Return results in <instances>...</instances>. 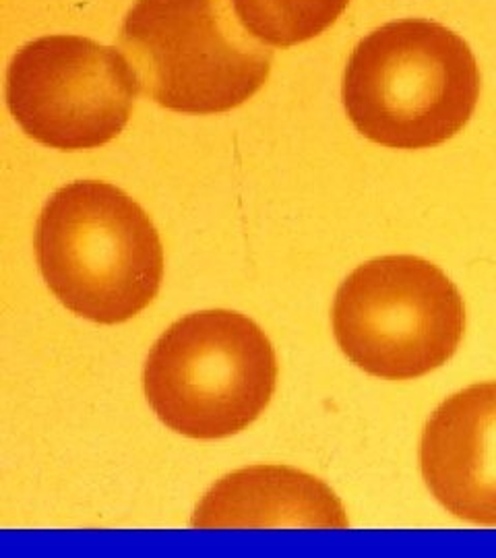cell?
I'll use <instances>...</instances> for the list:
<instances>
[{"label": "cell", "mask_w": 496, "mask_h": 558, "mask_svg": "<svg viewBox=\"0 0 496 558\" xmlns=\"http://www.w3.org/2000/svg\"><path fill=\"white\" fill-rule=\"evenodd\" d=\"M232 0H137L119 50L141 89L161 108L219 114L251 100L269 80L274 50L232 13Z\"/></svg>", "instance_id": "cell-3"}, {"label": "cell", "mask_w": 496, "mask_h": 558, "mask_svg": "<svg viewBox=\"0 0 496 558\" xmlns=\"http://www.w3.org/2000/svg\"><path fill=\"white\" fill-rule=\"evenodd\" d=\"M278 359L255 320L201 311L177 320L145 362V396L158 418L191 439L232 437L265 412Z\"/></svg>", "instance_id": "cell-4"}, {"label": "cell", "mask_w": 496, "mask_h": 558, "mask_svg": "<svg viewBox=\"0 0 496 558\" xmlns=\"http://www.w3.org/2000/svg\"><path fill=\"white\" fill-rule=\"evenodd\" d=\"M341 94L366 140L428 149L453 140L472 119L480 69L468 41L437 21H391L354 48Z\"/></svg>", "instance_id": "cell-1"}, {"label": "cell", "mask_w": 496, "mask_h": 558, "mask_svg": "<svg viewBox=\"0 0 496 558\" xmlns=\"http://www.w3.org/2000/svg\"><path fill=\"white\" fill-rule=\"evenodd\" d=\"M191 525L197 530H346L350 521L325 482L286 465H253L211 486Z\"/></svg>", "instance_id": "cell-8"}, {"label": "cell", "mask_w": 496, "mask_h": 558, "mask_svg": "<svg viewBox=\"0 0 496 558\" xmlns=\"http://www.w3.org/2000/svg\"><path fill=\"white\" fill-rule=\"evenodd\" d=\"M242 25L276 48L313 40L329 29L350 0H232Z\"/></svg>", "instance_id": "cell-9"}, {"label": "cell", "mask_w": 496, "mask_h": 558, "mask_svg": "<svg viewBox=\"0 0 496 558\" xmlns=\"http://www.w3.org/2000/svg\"><path fill=\"white\" fill-rule=\"evenodd\" d=\"M465 331L456 283L414 255L368 260L339 286L334 333L364 373L387 380L424 377L453 359Z\"/></svg>", "instance_id": "cell-5"}, {"label": "cell", "mask_w": 496, "mask_h": 558, "mask_svg": "<svg viewBox=\"0 0 496 558\" xmlns=\"http://www.w3.org/2000/svg\"><path fill=\"white\" fill-rule=\"evenodd\" d=\"M420 470L456 518L496 527V383L445 399L424 426Z\"/></svg>", "instance_id": "cell-7"}, {"label": "cell", "mask_w": 496, "mask_h": 558, "mask_svg": "<svg viewBox=\"0 0 496 558\" xmlns=\"http://www.w3.org/2000/svg\"><path fill=\"white\" fill-rule=\"evenodd\" d=\"M141 85L131 62L81 36H46L21 48L7 71V104L21 129L64 151L119 137Z\"/></svg>", "instance_id": "cell-6"}, {"label": "cell", "mask_w": 496, "mask_h": 558, "mask_svg": "<svg viewBox=\"0 0 496 558\" xmlns=\"http://www.w3.org/2000/svg\"><path fill=\"white\" fill-rule=\"evenodd\" d=\"M36 255L52 294L83 319L117 325L158 296L164 248L137 201L108 182L59 189L41 209Z\"/></svg>", "instance_id": "cell-2"}]
</instances>
